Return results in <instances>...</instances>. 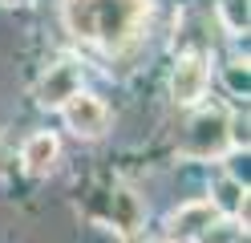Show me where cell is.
Segmentation results:
<instances>
[{
	"mask_svg": "<svg viewBox=\"0 0 251 243\" xmlns=\"http://www.w3.org/2000/svg\"><path fill=\"white\" fill-rule=\"evenodd\" d=\"M61 154V142L53 134H33L25 142V150H21V162H25V170L28 174H49L53 170V162Z\"/></svg>",
	"mask_w": 251,
	"mask_h": 243,
	"instance_id": "7",
	"label": "cell"
},
{
	"mask_svg": "<svg viewBox=\"0 0 251 243\" xmlns=\"http://www.w3.org/2000/svg\"><path fill=\"white\" fill-rule=\"evenodd\" d=\"M211 223H215V207L211 203H186V207H178L175 215H170V235H175V243H182V239L207 235Z\"/></svg>",
	"mask_w": 251,
	"mask_h": 243,
	"instance_id": "6",
	"label": "cell"
},
{
	"mask_svg": "<svg viewBox=\"0 0 251 243\" xmlns=\"http://www.w3.org/2000/svg\"><path fill=\"white\" fill-rule=\"evenodd\" d=\"M227 113L223 109H202L199 118L191 122V130H186V142H182V150L191 154V158H211V154H223L227 150Z\"/></svg>",
	"mask_w": 251,
	"mask_h": 243,
	"instance_id": "2",
	"label": "cell"
},
{
	"mask_svg": "<svg viewBox=\"0 0 251 243\" xmlns=\"http://www.w3.org/2000/svg\"><path fill=\"white\" fill-rule=\"evenodd\" d=\"M73 93H81V65L77 61H57V65H49V73H45V81H41V106H49V109H61L69 102Z\"/></svg>",
	"mask_w": 251,
	"mask_h": 243,
	"instance_id": "4",
	"label": "cell"
},
{
	"mask_svg": "<svg viewBox=\"0 0 251 243\" xmlns=\"http://www.w3.org/2000/svg\"><path fill=\"white\" fill-rule=\"evenodd\" d=\"M207 81H211L207 61H202L199 53H191V57H182V61L175 65V77H170V93H175V102H178V106H195L199 97L207 93Z\"/></svg>",
	"mask_w": 251,
	"mask_h": 243,
	"instance_id": "5",
	"label": "cell"
},
{
	"mask_svg": "<svg viewBox=\"0 0 251 243\" xmlns=\"http://www.w3.org/2000/svg\"><path fill=\"white\" fill-rule=\"evenodd\" d=\"M219 16H223L227 32H235V37L247 32V0H219Z\"/></svg>",
	"mask_w": 251,
	"mask_h": 243,
	"instance_id": "9",
	"label": "cell"
},
{
	"mask_svg": "<svg viewBox=\"0 0 251 243\" xmlns=\"http://www.w3.org/2000/svg\"><path fill=\"white\" fill-rule=\"evenodd\" d=\"M61 109H65V122L77 138H101L105 126H109V109L93 93H73Z\"/></svg>",
	"mask_w": 251,
	"mask_h": 243,
	"instance_id": "3",
	"label": "cell"
},
{
	"mask_svg": "<svg viewBox=\"0 0 251 243\" xmlns=\"http://www.w3.org/2000/svg\"><path fill=\"white\" fill-rule=\"evenodd\" d=\"M211 194H215V199H211L215 211H223V215L239 219V223L247 227V187L239 183V178H219Z\"/></svg>",
	"mask_w": 251,
	"mask_h": 243,
	"instance_id": "8",
	"label": "cell"
},
{
	"mask_svg": "<svg viewBox=\"0 0 251 243\" xmlns=\"http://www.w3.org/2000/svg\"><path fill=\"white\" fill-rule=\"evenodd\" d=\"M227 77H231V89L235 93H247V61H231Z\"/></svg>",
	"mask_w": 251,
	"mask_h": 243,
	"instance_id": "10",
	"label": "cell"
},
{
	"mask_svg": "<svg viewBox=\"0 0 251 243\" xmlns=\"http://www.w3.org/2000/svg\"><path fill=\"white\" fill-rule=\"evenodd\" d=\"M150 0H65V21L81 41L101 49H122L138 37Z\"/></svg>",
	"mask_w": 251,
	"mask_h": 243,
	"instance_id": "1",
	"label": "cell"
},
{
	"mask_svg": "<svg viewBox=\"0 0 251 243\" xmlns=\"http://www.w3.org/2000/svg\"><path fill=\"white\" fill-rule=\"evenodd\" d=\"M170 243H175V239H170Z\"/></svg>",
	"mask_w": 251,
	"mask_h": 243,
	"instance_id": "11",
	"label": "cell"
}]
</instances>
